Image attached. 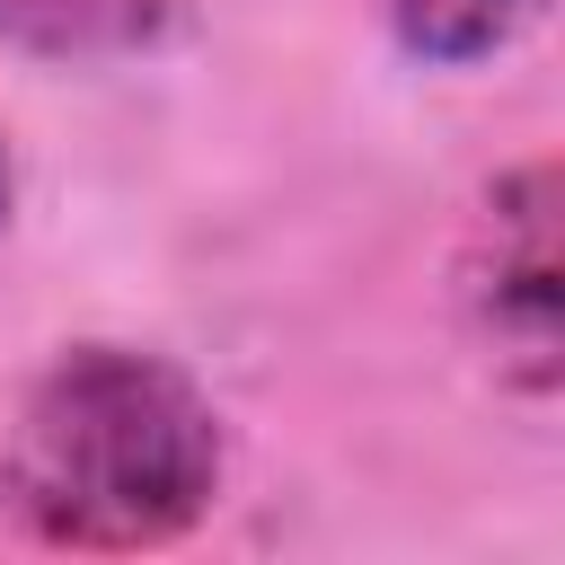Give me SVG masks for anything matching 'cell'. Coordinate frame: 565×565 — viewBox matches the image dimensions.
<instances>
[{
  "label": "cell",
  "instance_id": "cell-1",
  "mask_svg": "<svg viewBox=\"0 0 565 565\" xmlns=\"http://www.w3.org/2000/svg\"><path fill=\"white\" fill-rule=\"evenodd\" d=\"M221 494L212 397L132 344H71L0 441V512L44 547H168Z\"/></svg>",
  "mask_w": 565,
  "mask_h": 565
},
{
  "label": "cell",
  "instance_id": "cell-2",
  "mask_svg": "<svg viewBox=\"0 0 565 565\" xmlns=\"http://www.w3.org/2000/svg\"><path fill=\"white\" fill-rule=\"evenodd\" d=\"M468 309L494 362L530 397H547L556 388V159L494 177L468 238Z\"/></svg>",
  "mask_w": 565,
  "mask_h": 565
},
{
  "label": "cell",
  "instance_id": "cell-3",
  "mask_svg": "<svg viewBox=\"0 0 565 565\" xmlns=\"http://www.w3.org/2000/svg\"><path fill=\"white\" fill-rule=\"evenodd\" d=\"M194 0H0V35L53 62H124L185 26Z\"/></svg>",
  "mask_w": 565,
  "mask_h": 565
},
{
  "label": "cell",
  "instance_id": "cell-4",
  "mask_svg": "<svg viewBox=\"0 0 565 565\" xmlns=\"http://www.w3.org/2000/svg\"><path fill=\"white\" fill-rule=\"evenodd\" d=\"M547 0H388V26L424 62H486L503 53Z\"/></svg>",
  "mask_w": 565,
  "mask_h": 565
},
{
  "label": "cell",
  "instance_id": "cell-5",
  "mask_svg": "<svg viewBox=\"0 0 565 565\" xmlns=\"http://www.w3.org/2000/svg\"><path fill=\"white\" fill-rule=\"evenodd\" d=\"M0 221H9V150H0Z\"/></svg>",
  "mask_w": 565,
  "mask_h": 565
}]
</instances>
